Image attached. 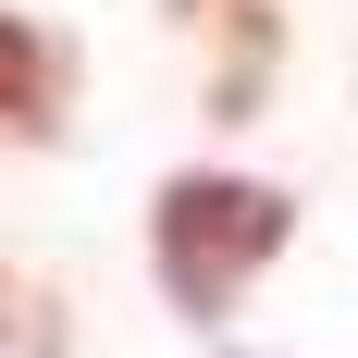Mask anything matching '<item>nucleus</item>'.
Masks as SVG:
<instances>
[{"label": "nucleus", "instance_id": "1", "mask_svg": "<svg viewBox=\"0 0 358 358\" xmlns=\"http://www.w3.org/2000/svg\"><path fill=\"white\" fill-rule=\"evenodd\" d=\"M285 235H296L285 185H248V173H173L148 198V272H161V296L185 322H222Z\"/></svg>", "mask_w": 358, "mask_h": 358}, {"label": "nucleus", "instance_id": "2", "mask_svg": "<svg viewBox=\"0 0 358 358\" xmlns=\"http://www.w3.org/2000/svg\"><path fill=\"white\" fill-rule=\"evenodd\" d=\"M0 124H50V37L0 13Z\"/></svg>", "mask_w": 358, "mask_h": 358}]
</instances>
